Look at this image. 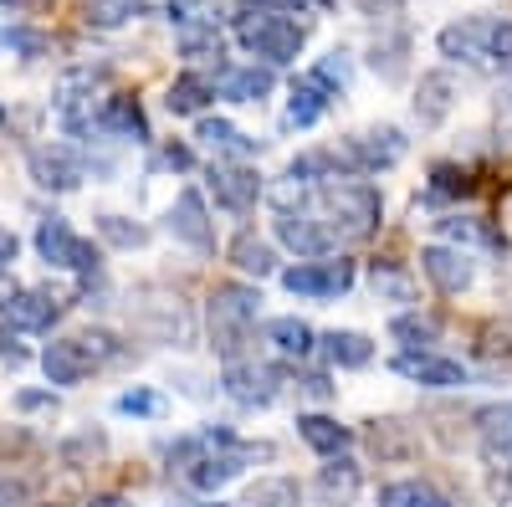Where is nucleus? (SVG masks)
Instances as JSON below:
<instances>
[{"instance_id":"nucleus-49","label":"nucleus","mask_w":512,"mask_h":507,"mask_svg":"<svg viewBox=\"0 0 512 507\" xmlns=\"http://www.w3.org/2000/svg\"><path fill=\"white\" fill-rule=\"evenodd\" d=\"M354 11L369 16V21H395L405 11V0H354Z\"/></svg>"},{"instance_id":"nucleus-39","label":"nucleus","mask_w":512,"mask_h":507,"mask_svg":"<svg viewBox=\"0 0 512 507\" xmlns=\"http://www.w3.org/2000/svg\"><path fill=\"white\" fill-rule=\"evenodd\" d=\"M461 195H472V175L461 164H436L431 185H425V200H461Z\"/></svg>"},{"instance_id":"nucleus-2","label":"nucleus","mask_w":512,"mask_h":507,"mask_svg":"<svg viewBox=\"0 0 512 507\" xmlns=\"http://www.w3.org/2000/svg\"><path fill=\"white\" fill-rule=\"evenodd\" d=\"M256 318H262V287L251 282H221L216 292H210L205 303V323H210V349H216L226 364L241 359L246 338L256 328Z\"/></svg>"},{"instance_id":"nucleus-10","label":"nucleus","mask_w":512,"mask_h":507,"mask_svg":"<svg viewBox=\"0 0 512 507\" xmlns=\"http://www.w3.org/2000/svg\"><path fill=\"white\" fill-rule=\"evenodd\" d=\"M492 21L497 16H461V21H451V26H441V36H436V47H441V57L446 62H466V67H492Z\"/></svg>"},{"instance_id":"nucleus-25","label":"nucleus","mask_w":512,"mask_h":507,"mask_svg":"<svg viewBox=\"0 0 512 507\" xmlns=\"http://www.w3.org/2000/svg\"><path fill=\"white\" fill-rule=\"evenodd\" d=\"M477 446L487 461H507L512 456V400H497V405H482L477 415Z\"/></svg>"},{"instance_id":"nucleus-26","label":"nucleus","mask_w":512,"mask_h":507,"mask_svg":"<svg viewBox=\"0 0 512 507\" xmlns=\"http://www.w3.org/2000/svg\"><path fill=\"white\" fill-rule=\"evenodd\" d=\"M231 267L241 272V277H282V267H277V246L272 241H262L256 231H241L236 241H231Z\"/></svg>"},{"instance_id":"nucleus-18","label":"nucleus","mask_w":512,"mask_h":507,"mask_svg":"<svg viewBox=\"0 0 512 507\" xmlns=\"http://www.w3.org/2000/svg\"><path fill=\"white\" fill-rule=\"evenodd\" d=\"M98 134H103V139H118V144H149V118H144L139 98H123V93L103 98V108H98Z\"/></svg>"},{"instance_id":"nucleus-55","label":"nucleus","mask_w":512,"mask_h":507,"mask_svg":"<svg viewBox=\"0 0 512 507\" xmlns=\"http://www.w3.org/2000/svg\"><path fill=\"white\" fill-rule=\"evenodd\" d=\"M195 6H200V0H169V21H185V16H195Z\"/></svg>"},{"instance_id":"nucleus-32","label":"nucleus","mask_w":512,"mask_h":507,"mask_svg":"<svg viewBox=\"0 0 512 507\" xmlns=\"http://www.w3.org/2000/svg\"><path fill=\"white\" fill-rule=\"evenodd\" d=\"M379 507H451V497L420 477H405V482H384L379 487Z\"/></svg>"},{"instance_id":"nucleus-1","label":"nucleus","mask_w":512,"mask_h":507,"mask_svg":"<svg viewBox=\"0 0 512 507\" xmlns=\"http://www.w3.org/2000/svg\"><path fill=\"white\" fill-rule=\"evenodd\" d=\"M313 200H318L323 221L333 226L338 241H364V236H374L379 221H384V200H379V190H374L364 175H338V180L318 185Z\"/></svg>"},{"instance_id":"nucleus-9","label":"nucleus","mask_w":512,"mask_h":507,"mask_svg":"<svg viewBox=\"0 0 512 507\" xmlns=\"http://www.w3.org/2000/svg\"><path fill=\"white\" fill-rule=\"evenodd\" d=\"M164 226H169V236H175V241H185L190 251H200V257H210V251H216V221H210V205H205V195H200L195 185H185V190L175 195Z\"/></svg>"},{"instance_id":"nucleus-38","label":"nucleus","mask_w":512,"mask_h":507,"mask_svg":"<svg viewBox=\"0 0 512 507\" xmlns=\"http://www.w3.org/2000/svg\"><path fill=\"white\" fill-rule=\"evenodd\" d=\"M144 11H149L144 0H88V26H103V31H113V26L139 21Z\"/></svg>"},{"instance_id":"nucleus-4","label":"nucleus","mask_w":512,"mask_h":507,"mask_svg":"<svg viewBox=\"0 0 512 507\" xmlns=\"http://www.w3.org/2000/svg\"><path fill=\"white\" fill-rule=\"evenodd\" d=\"M128 313H134V328L144 338H154V344H175L185 349L195 328H190V308L180 303V292H139V303H128Z\"/></svg>"},{"instance_id":"nucleus-11","label":"nucleus","mask_w":512,"mask_h":507,"mask_svg":"<svg viewBox=\"0 0 512 507\" xmlns=\"http://www.w3.org/2000/svg\"><path fill=\"white\" fill-rule=\"evenodd\" d=\"M26 169H31V180L41 190H52V195H67V190H77L82 180H88V164H82V154L72 144H36Z\"/></svg>"},{"instance_id":"nucleus-31","label":"nucleus","mask_w":512,"mask_h":507,"mask_svg":"<svg viewBox=\"0 0 512 507\" xmlns=\"http://www.w3.org/2000/svg\"><path fill=\"white\" fill-rule=\"evenodd\" d=\"M267 344L282 354V359H308L318 349V333L303 323V318H272L267 323Z\"/></svg>"},{"instance_id":"nucleus-41","label":"nucleus","mask_w":512,"mask_h":507,"mask_svg":"<svg viewBox=\"0 0 512 507\" xmlns=\"http://www.w3.org/2000/svg\"><path fill=\"white\" fill-rule=\"evenodd\" d=\"M369 282H374V298H395V303H410V298H415V282H410L395 262H374Z\"/></svg>"},{"instance_id":"nucleus-58","label":"nucleus","mask_w":512,"mask_h":507,"mask_svg":"<svg viewBox=\"0 0 512 507\" xmlns=\"http://www.w3.org/2000/svg\"><path fill=\"white\" fill-rule=\"evenodd\" d=\"M205 507H226V502H205Z\"/></svg>"},{"instance_id":"nucleus-16","label":"nucleus","mask_w":512,"mask_h":507,"mask_svg":"<svg viewBox=\"0 0 512 507\" xmlns=\"http://www.w3.org/2000/svg\"><path fill=\"white\" fill-rule=\"evenodd\" d=\"M221 390H226L236 405H246V410H267V405L277 400V369L251 364V359H236V364H226V374H221Z\"/></svg>"},{"instance_id":"nucleus-28","label":"nucleus","mask_w":512,"mask_h":507,"mask_svg":"<svg viewBox=\"0 0 512 507\" xmlns=\"http://www.w3.org/2000/svg\"><path fill=\"white\" fill-rule=\"evenodd\" d=\"M369 451L379 461H410L420 451V436L405 420H369Z\"/></svg>"},{"instance_id":"nucleus-15","label":"nucleus","mask_w":512,"mask_h":507,"mask_svg":"<svg viewBox=\"0 0 512 507\" xmlns=\"http://www.w3.org/2000/svg\"><path fill=\"white\" fill-rule=\"evenodd\" d=\"M210 195H216V205L236 210V216H246V210H256V200L267 195L262 175H256L251 164H236V159H216L210 164Z\"/></svg>"},{"instance_id":"nucleus-50","label":"nucleus","mask_w":512,"mask_h":507,"mask_svg":"<svg viewBox=\"0 0 512 507\" xmlns=\"http://www.w3.org/2000/svg\"><path fill=\"white\" fill-rule=\"evenodd\" d=\"M297 390H303L308 400H333L338 395V385H333L328 374H303V379H297Z\"/></svg>"},{"instance_id":"nucleus-3","label":"nucleus","mask_w":512,"mask_h":507,"mask_svg":"<svg viewBox=\"0 0 512 507\" xmlns=\"http://www.w3.org/2000/svg\"><path fill=\"white\" fill-rule=\"evenodd\" d=\"M236 41L251 52V62H262V67H292L297 57H303L308 31L297 26L292 16H282V11H241L236 16Z\"/></svg>"},{"instance_id":"nucleus-44","label":"nucleus","mask_w":512,"mask_h":507,"mask_svg":"<svg viewBox=\"0 0 512 507\" xmlns=\"http://www.w3.org/2000/svg\"><path fill=\"white\" fill-rule=\"evenodd\" d=\"M154 169H169V175H190V169H195V149H190L185 139H169V144L154 149Z\"/></svg>"},{"instance_id":"nucleus-33","label":"nucleus","mask_w":512,"mask_h":507,"mask_svg":"<svg viewBox=\"0 0 512 507\" xmlns=\"http://www.w3.org/2000/svg\"><path fill=\"white\" fill-rule=\"evenodd\" d=\"M241 507H303V487L292 477H262V482L246 487Z\"/></svg>"},{"instance_id":"nucleus-23","label":"nucleus","mask_w":512,"mask_h":507,"mask_svg":"<svg viewBox=\"0 0 512 507\" xmlns=\"http://www.w3.org/2000/svg\"><path fill=\"white\" fill-rule=\"evenodd\" d=\"M175 47H180L190 62H216V67H226V62H221V57H226V36H221L216 21H200V16L175 21Z\"/></svg>"},{"instance_id":"nucleus-6","label":"nucleus","mask_w":512,"mask_h":507,"mask_svg":"<svg viewBox=\"0 0 512 507\" xmlns=\"http://www.w3.org/2000/svg\"><path fill=\"white\" fill-rule=\"evenodd\" d=\"M36 257L47 262V267L77 272V277H93V272H98V251H93V241H82L62 216H52V221H41V226H36Z\"/></svg>"},{"instance_id":"nucleus-47","label":"nucleus","mask_w":512,"mask_h":507,"mask_svg":"<svg viewBox=\"0 0 512 507\" xmlns=\"http://www.w3.org/2000/svg\"><path fill=\"white\" fill-rule=\"evenodd\" d=\"M313 72H318L323 82H333L338 93H344V82H349V52H328V57H323Z\"/></svg>"},{"instance_id":"nucleus-20","label":"nucleus","mask_w":512,"mask_h":507,"mask_svg":"<svg viewBox=\"0 0 512 507\" xmlns=\"http://www.w3.org/2000/svg\"><path fill=\"white\" fill-rule=\"evenodd\" d=\"M195 139H200V149H210V159H236V164H246L256 149H262V139H251L231 118H210V113L195 123Z\"/></svg>"},{"instance_id":"nucleus-37","label":"nucleus","mask_w":512,"mask_h":507,"mask_svg":"<svg viewBox=\"0 0 512 507\" xmlns=\"http://www.w3.org/2000/svg\"><path fill=\"white\" fill-rule=\"evenodd\" d=\"M98 236L108 241V246H118V251H139V246H149V226H139V221H128V216H98Z\"/></svg>"},{"instance_id":"nucleus-29","label":"nucleus","mask_w":512,"mask_h":507,"mask_svg":"<svg viewBox=\"0 0 512 507\" xmlns=\"http://www.w3.org/2000/svg\"><path fill=\"white\" fill-rule=\"evenodd\" d=\"M297 436H303L318 456H349V446H354V431L338 426L333 415H297Z\"/></svg>"},{"instance_id":"nucleus-5","label":"nucleus","mask_w":512,"mask_h":507,"mask_svg":"<svg viewBox=\"0 0 512 507\" xmlns=\"http://www.w3.org/2000/svg\"><path fill=\"white\" fill-rule=\"evenodd\" d=\"M405 134L395 123H379V129H364V134H349L338 144V164L344 175H379V169H395L405 159Z\"/></svg>"},{"instance_id":"nucleus-27","label":"nucleus","mask_w":512,"mask_h":507,"mask_svg":"<svg viewBox=\"0 0 512 507\" xmlns=\"http://www.w3.org/2000/svg\"><path fill=\"white\" fill-rule=\"evenodd\" d=\"M318 354L333 369H364L374 359V344H369V333H359V328H333V333L318 338Z\"/></svg>"},{"instance_id":"nucleus-8","label":"nucleus","mask_w":512,"mask_h":507,"mask_svg":"<svg viewBox=\"0 0 512 507\" xmlns=\"http://www.w3.org/2000/svg\"><path fill=\"white\" fill-rule=\"evenodd\" d=\"M420 272H425V282H431L436 292H446V298H461V292L477 282L472 251H461V246H451V241L420 246Z\"/></svg>"},{"instance_id":"nucleus-12","label":"nucleus","mask_w":512,"mask_h":507,"mask_svg":"<svg viewBox=\"0 0 512 507\" xmlns=\"http://www.w3.org/2000/svg\"><path fill=\"white\" fill-rule=\"evenodd\" d=\"M272 236H277V246H287V251H292L297 262L333 257V246H338L333 226H328V221H318V216H308V210H297V216H277V221H272Z\"/></svg>"},{"instance_id":"nucleus-30","label":"nucleus","mask_w":512,"mask_h":507,"mask_svg":"<svg viewBox=\"0 0 512 507\" xmlns=\"http://www.w3.org/2000/svg\"><path fill=\"white\" fill-rule=\"evenodd\" d=\"M369 72L379 82H400L410 72V36L395 31V36H379L374 47H369Z\"/></svg>"},{"instance_id":"nucleus-35","label":"nucleus","mask_w":512,"mask_h":507,"mask_svg":"<svg viewBox=\"0 0 512 507\" xmlns=\"http://www.w3.org/2000/svg\"><path fill=\"white\" fill-rule=\"evenodd\" d=\"M436 231H441L451 246H461V251H466V246H497V231H492L482 216H441Z\"/></svg>"},{"instance_id":"nucleus-40","label":"nucleus","mask_w":512,"mask_h":507,"mask_svg":"<svg viewBox=\"0 0 512 507\" xmlns=\"http://www.w3.org/2000/svg\"><path fill=\"white\" fill-rule=\"evenodd\" d=\"M0 47L31 62V57H47L52 52V36L36 31V26H6V31H0Z\"/></svg>"},{"instance_id":"nucleus-52","label":"nucleus","mask_w":512,"mask_h":507,"mask_svg":"<svg viewBox=\"0 0 512 507\" xmlns=\"http://www.w3.org/2000/svg\"><path fill=\"white\" fill-rule=\"evenodd\" d=\"M492 497H497V507H512V467H502L492 477Z\"/></svg>"},{"instance_id":"nucleus-14","label":"nucleus","mask_w":512,"mask_h":507,"mask_svg":"<svg viewBox=\"0 0 512 507\" xmlns=\"http://www.w3.org/2000/svg\"><path fill=\"white\" fill-rule=\"evenodd\" d=\"M57 318H62V303L41 287H21L0 298V328H11V333H47Z\"/></svg>"},{"instance_id":"nucleus-17","label":"nucleus","mask_w":512,"mask_h":507,"mask_svg":"<svg viewBox=\"0 0 512 507\" xmlns=\"http://www.w3.org/2000/svg\"><path fill=\"white\" fill-rule=\"evenodd\" d=\"M451 108H456V77L446 67L420 72V82H415V123L420 129H441L451 118Z\"/></svg>"},{"instance_id":"nucleus-34","label":"nucleus","mask_w":512,"mask_h":507,"mask_svg":"<svg viewBox=\"0 0 512 507\" xmlns=\"http://www.w3.org/2000/svg\"><path fill=\"white\" fill-rule=\"evenodd\" d=\"M390 338L405 349H431V344H441V323L431 313H400V318H390Z\"/></svg>"},{"instance_id":"nucleus-19","label":"nucleus","mask_w":512,"mask_h":507,"mask_svg":"<svg viewBox=\"0 0 512 507\" xmlns=\"http://www.w3.org/2000/svg\"><path fill=\"white\" fill-rule=\"evenodd\" d=\"M338 88L333 82H323L318 72H303L292 82V98H287V129H313V123L333 108Z\"/></svg>"},{"instance_id":"nucleus-7","label":"nucleus","mask_w":512,"mask_h":507,"mask_svg":"<svg viewBox=\"0 0 512 507\" xmlns=\"http://www.w3.org/2000/svg\"><path fill=\"white\" fill-rule=\"evenodd\" d=\"M354 262L349 257H318V262H297L282 272V287L292 298H344L354 287Z\"/></svg>"},{"instance_id":"nucleus-43","label":"nucleus","mask_w":512,"mask_h":507,"mask_svg":"<svg viewBox=\"0 0 512 507\" xmlns=\"http://www.w3.org/2000/svg\"><path fill=\"white\" fill-rule=\"evenodd\" d=\"M82 349L93 354V364H118L128 349H123V338L118 333H108V328H88L82 333Z\"/></svg>"},{"instance_id":"nucleus-53","label":"nucleus","mask_w":512,"mask_h":507,"mask_svg":"<svg viewBox=\"0 0 512 507\" xmlns=\"http://www.w3.org/2000/svg\"><path fill=\"white\" fill-rule=\"evenodd\" d=\"M16 251H21V241L0 226V272H11V262H16Z\"/></svg>"},{"instance_id":"nucleus-24","label":"nucleus","mask_w":512,"mask_h":507,"mask_svg":"<svg viewBox=\"0 0 512 507\" xmlns=\"http://www.w3.org/2000/svg\"><path fill=\"white\" fill-rule=\"evenodd\" d=\"M216 82H210L205 72H180L175 82H169V93H164V108L175 113V118H205V108L216 103Z\"/></svg>"},{"instance_id":"nucleus-21","label":"nucleus","mask_w":512,"mask_h":507,"mask_svg":"<svg viewBox=\"0 0 512 507\" xmlns=\"http://www.w3.org/2000/svg\"><path fill=\"white\" fill-rule=\"evenodd\" d=\"M41 369H47L52 385H82L98 364H93L88 349H82V338H52V344L41 349Z\"/></svg>"},{"instance_id":"nucleus-48","label":"nucleus","mask_w":512,"mask_h":507,"mask_svg":"<svg viewBox=\"0 0 512 507\" xmlns=\"http://www.w3.org/2000/svg\"><path fill=\"white\" fill-rule=\"evenodd\" d=\"M103 451V436H72L67 446H62V461H67V467H77V461H88V456H98Z\"/></svg>"},{"instance_id":"nucleus-46","label":"nucleus","mask_w":512,"mask_h":507,"mask_svg":"<svg viewBox=\"0 0 512 507\" xmlns=\"http://www.w3.org/2000/svg\"><path fill=\"white\" fill-rule=\"evenodd\" d=\"M477 349H482L487 359H512V323H487Z\"/></svg>"},{"instance_id":"nucleus-42","label":"nucleus","mask_w":512,"mask_h":507,"mask_svg":"<svg viewBox=\"0 0 512 507\" xmlns=\"http://www.w3.org/2000/svg\"><path fill=\"white\" fill-rule=\"evenodd\" d=\"M113 410H118V415H139V420H159V415H164V395L139 385V390H123V395L113 400Z\"/></svg>"},{"instance_id":"nucleus-22","label":"nucleus","mask_w":512,"mask_h":507,"mask_svg":"<svg viewBox=\"0 0 512 507\" xmlns=\"http://www.w3.org/2000/svg\"><path fill=\"white\" fill-rule=\"evenodd\" d=\"M272 88H277V77H272V67H262V62L221 67V77H216V93H221L226 103H262V98H272Z\"/></svg>"},{"instance_id":"nucleus-56","label":"nucleus","mask_w":512,"mask_h":507,"mask_svg":"<svg viewBox=\"0 0 512 507\" xmlns=\"http://www.w3.org/2000/svg\"><path fill=\"white\" fill-rule=\"evenodd\" d=\"M93 507H128V502H123V497H98Z\"/></svg>"},{"instance_id":"nucleus-13","label":"nucleus","mask_w":512,"mask_h":507,"mask_svg":"<svg viewBox=\"0 0 512 507\" xmlns=\"http://www.w3.org/2000/svg\"><path fill=\"white\" fill-rule=\"evenodd\" d=\"M390 369L400 379H410V385H425V390H461L466 385V364H456L436 349H400L390 359Z\"/></svg>"},{"instance_id":"nucleus-57","label":"nucleus","mask_w":512,"mask_h":507,"mask_svg":"<svg viewBox=\"0 0 512 507\" xmlns=\"http://www.w3.org/2000/svg\"><path fill=\"white\" fill-rule=\"evenodd\" d=\"M0 129H6V108H0Z\"/></svg>"},{"instance_id":"nucleus-36","label":"nucleus","mask_w":512,"mask_h":507,"mask_svg":"<svg viewBox=\"0 0 512 507\" xmlns=\"http://www.w3.org/2000/svg\"><path fill=\"white\" fill-rule=\"evenodd\" d=\"M318 492H323L328 502H333V497H338V502L354 497V492H359V467H354L349 456H328V467L318 472Z\"/></svg>"},{"instance_id":"nucleus-54","label":"nucleus","mask_w":512,"mask_h":507,"mask_svg":"<svg viewBox=\"0 0 512 507\" xmlns=\"http://www.w3.org/2000/svg\"><path fill=\"white\" fill-rule=\"evenodd\" d=\"M26 502V487L11 482V477H0V507H21Z\"/></svg>"},{"instance_id":"nucleus-45","label":"nucleus","mask_w":512,"mask_h":507,"mask_svg":"<svg viewBox=\"0 0 512 507\" xmlns=\"http://www.w3.org/2000/svg\"><path fill=\"white\" fill-rule=\"evenodd\" d=\"M492 67H502V72H512V16H497L492 21Z\"/></svg>"},{"instance_id":"nucleus-51","label":"nucleus","mask_w":512,"mask_h":507,"mask_svg":"<svg viewBox=\"0 0 512 507\" xmlns=\"http://www.w3.org/2000/svg\"><path fill=\"white\" fill-rule=\"evenodd\" d=\"M16 410H26V415L31 410H57V395L52 390H21L16 395Z\"/></svg>"}]
</instances>
